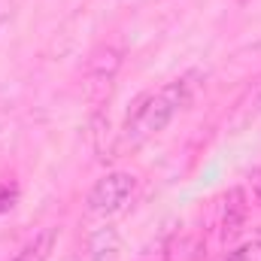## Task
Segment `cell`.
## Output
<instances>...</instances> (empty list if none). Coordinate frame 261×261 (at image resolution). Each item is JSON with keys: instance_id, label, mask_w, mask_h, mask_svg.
Masks as SVG:
<instances>
[{"instance_id": "1", "label": "cell", "mask_w": 261, "mask_h": 261, "mask_svg": "<svg viewBox=\"0 0 261 261\" xmlns=\"http://www.w3.org/2000/svg\"><path fill=\"white\" fill-rule=\"evenodd\" d=\"M186 100H189V85L182 79H176V82L158 88L155 94L143 97L140 107L130 113L128 122H125V143L140 146L149 137L161 134V130L173 122V116L186 107Z\"/></svg>"}, {"instance_id": "2", "label": "cell", "mask_w": 261, "mask_h": 261, "mask_svg": "<svg viewBox=\"0 0 261 261\" xmlns=\"http://www.w3.org/2000/svg\"><path fill=\"white\" fill-rule=\"evenodd\" d=\"M134 189H137V176L134 173H122V170L107 173V176H100L91 186V192H88V210L97 213V216H113V213H119L128 203Z\"/></svg>"}, {"instance_id": "3", "label": "cell", "mask_w": 261, "mask_h": 261, "mask_svg": "<svg viewBox=\"0 0 261 261\" xmlns=\"http://www.w3.org/2000/svg\"><path fill=\"white\" fill-rule=\"evenodd\" d=\"M122 67V52L116 46H100L91 58H88V67H85V79H88V94L97 100L103 97L110 88H113V79Z\"/></svg>"}, {"instance_id": "4", "label": "cell", "mask_w": 261, "mask_h": 261, "mask_svg": "<svg viewBox=\"0 0 261 261\" xmlns=\"http://www.w3.org/2000/svg\"><path fill=\"white\" fill-rule=\"evenodd\" d=\"M119 252V231L116 228H97L91 237H88V255L91 261H113Z\"/></svg>"}, {"instance_id": "5", "label": "cell", "mask_w": 261, "mask_h": 261, "mask_svg": "<svg viewBox=\"0 0 261 261\" xmlns=\"http://www.w3.org/2000/svg\"><path fill=\"white\" fill-rule=\"evenodd\" d=\"M52 246H55V228H46V231H40L34 240H28V243L21 246V252L12 261H46L49 252H52Z\"/></svg>"}, {"instance_id": "6", "label": "cell", "mask_w": 261, "mask_h": 261, "mask_svg": "<svg viewBox=\"0 0 261 261\" xmlns=\"http://www.w3.org/2000/svg\"><path fill=\"white\" fill-rule=\"evenodd\" d=\"M243 216H246V203H243V192L240 189H234L228 200H225V231L231 228V231H237L240 225H243Z\"/></svg>"}, {"instance_id": "7", "label": "cell", "mask_w": 261, "mask_h": 261, "mask_svg": "<svg viewBox=\"0 0 261 261\" xmlns=\"http://www.w3.org/2000/svg\"><path fill=\"white\" fill-rule=\"evenodd\" d=\"M225 261H261V246H240Z\"/></svg>"}, {"instance_id": "8", "label": "cell", "mask_w": 261, "mask_h": 261, "mask_svg": "<svg viewBox=\"0 0 261 261\" xmlns=\"http://www.w3.org/2000/svg\"><path fill=\"white\" fill-rule=\"evenodd\" d=\"M12 200H15V189L0 186V213H3V210H9V206H12Z\"/></svg>"}, {"instance_id": "9", "label": "cell", "mask_w": 261, "mask_h": 261, "mask_svg": "<svg viewBox=\"0 0 261 261\" xmlns=\"http://www.w3.org/2000/svg\"><path fill=\"white\" fill-rule=\"evenodd\" d=\"M252 197H255V203H261V170L252 176Z\"/></svg>"}]
</instances>
